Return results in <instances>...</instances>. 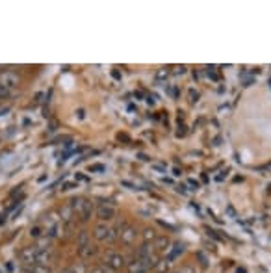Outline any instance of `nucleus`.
Segmentation results:
<instances>
[{"mask_svg": "<svg viewBox=\"0 0 271 273\" xmlns=\"http://www.w3.org/2000/svg\"><path fill=\"white\" fill-rule=\"evenodd\" d=\"M71 208L74 212V216H78L82 221L89 220V216H91V210H93V204L86 201V199H74L73 204H71Z\"/></svg>", "mask_w": 271, "mask_h": 273, "instance_id": "f257e3e1", "label": "nucleus"}, {"mask_svg": "<svg viewBox=\"0 0 271 273\" xmlns=\"http://www.w3.org/2000/svg\"><path fill=\"white\" fill-rule=\"evenodd\" d=\"M95 238L100 240V242H112V240L119 238V234H117V230L115 229L108 227L104 223H100V225H97L95 227Z\"/></svg>", "mask_w": 271, "mask_h": 273, "instance_id": "f03ea898", "label": "nucleus"}, {"mask_svg": "<svg viewBox=\"0 0 271 273\" xmlns=\"http://www.w3.org/2000/svg\"><path fill=\"white\" fill-rule=\"evenodd\" d=\"M104 262L110 270H121L124 266V256L121 253H115V251H108L104 256Z\"/></svg>", "mask_w": 271, "mask_h": 273, "instance_id": "7ed1b4c3", "label": "nucleus"}, {"mask_svg": "<svg viewBox=\"0 0 271 273\" xmlns=\"http://www.w3.org/2000/svg\"><path fill=\"white\" fill-rule=\"evenodd\" d=\"M19 256H21V260L26 266H35L37 264V247L35 246L25 247V249H21Z\"/></svg>", "mask_w": 271, "mask_h": 273, "instance_id": "20e7f679", "label": "nucleus"}, {"mask_svg": "<svg viewBox=\"0 0 271 273\" xmlns=\"http://www.w3.org/2000/svg\"><path fill=\"white\" fill-rule=\"evenodd\" d=\"M115 216V208L110 203H100L97 206V218L100 221H108Z\"/></svg>", "mask_w": 271, "mask_h": 273, "instance_id": "39448f33", "label": "nucleus"}, {"mask_svg": "<svg viewBox=\"0 0 271 273\" xmlns=\"http://www.w3.org/2000/svg\"><path fill=\"white\" fill-rule=\"evenodd\" d=\"M136 236H138V230H136V227H132V225H126L119 232V240H121L124 246H132L136 242Z\"/></svg>", "mask_w": 271, "mask_h": 273, "instance_id": "423d86ee", "label": "nucleus"}, {"mask_svg": "<svg viewBox=\"0 0 271 273\" xmlns=\"http://www.w3.org/2000/svg\"><path fill=\"white\" fill-rule=\"evenodd\" d=\"M17 82H19L17 74H13V73H4V74L0 76V86L6 88V89L17 86Z\"/></svg>", "mask_w": 271, "mask_h": 273, "instance_id": "0eeeda50", "label": "nucleus"}, {"mask_svg": "<svg viewBox=\"0 0 271 273\" xmlns=\"http://www.w3.org/2000/svg\"><path fill=\"white\" fill-rule=\"evenodd\" d=\"M169 240L166 238V236H160V238L154 240V244H152V249H154V253L156 251H167L169 249Z\"/></svg>", "mask_w": 271, "mask_h": 273, "instance_id": "6e6552de", "label": "nucleus"}, {"mask_svg": "<svg viewBox=\"0 0 271 273\" xmlns=\"http://www.w3.org/2000/svg\"><path fill=\"white\" fill-rule=\"evenodd\" d=\"M173 247H175V249H171V251L167 253V260H166V262H173L176 256L182 255V253H184V246H182V244H175Z\"/></svg>", "mask_w": 271, "mask_h": 273, "instance_id": "1a4fd4ad", "label": "nucleus"}, {"mask_svg": "<svg viewBox=\"0 0 271 273\" xmlns=\"http://www.w3.org/2000/svg\"><path fill=\"white\" fill-rule=\"evenodd\" d=\"M61 216V221H65V223H71V220H73V216H74V212H73V208L71 206H63L60 212Z\"/></svg>", "mask_w": 271, "mask_h": 273, "instance_id": "9d476101", "label": "nucleus"}, {"mask_svg": "<svg viewBox=\"0 0 271 273\" xmlns=\"http://www.w3.org/2000/svg\"><path fill=\"white\" fill-rule=\"evenodd\" d=\"M158 236H156V232H154V230L152 229H145L143 230V240H145V244H147V242H154V240H156Z\"/></svg>", "mask_w": 271, "mask_h": 273, "instance_id": "9b49d317", "label": "nucleus"}, {"mask_svg": "<svg viewBox=\"0 0 271 273\" xmlns=\"http://www.w3.org/2000/svg\"><path fill=\"white\" fill-rule=\"evenodd\" d=\"M32 273H50V268L43 264H35L32 266Z\"/></svg>", "mask_w": 271, "mask_h": 273, "instance_id": "f8f14e48", "label": "nucleus"}, {"mask_svg": "<svg viewBox=\"0 0 271 273\" xmlns=\"http://www.w3.org/2000/svg\"><path fill=\"white\" fill-rule=\"evenodd\" d=\"M91 273H110V268L108 266H97L91 270Z\"/></svg>", "mask_w": 271, "mask_h": 273, "instance_id": "ddd939ff", "label": "nucleus"}, {"mask_svg": "<svg viewBox=\"0 0 271 273\" xmlns=\"http://www.w3.org/2000/svg\"><path fill=\"white\" fill-rule=\"evenodd\" d=\"M176 273H197V272H195V268H193V266H184V268H180Z\"/></svg>", "mask_w": 271, "mask_h": 273, "instance_id": "4468645a", "label": "nucleus"}, {"mask_svg": "<svg viewBox=\"0 0 271 273\" xmlns=\"http://www.w3.org/2000/svg\"><path fill=\"white\" fill-rule=\"evenodd\" d=\"M30 234H32V236H35V238H37V236H39V234H41V232H39V229H34V230H32V232H30Z\"/></svg>", "mask_w": 271, "mask_h": 273, "instance_id": "2eb2a0df", "label": "nucleus"}, {"mask_svg": "<svg viewBox=\"0 0 271 273\" xmlns=\"http://www.w3.org/2000/svg\"><path fill=\"white\" fill-rule=\"evenodd\" d=\"M236 273H245V270H244V268H242V270H238Z\"/></svg>", "mask_w": 271, "mask_h": 273, "instance_id": "dca6fc26", "label": "nucleus"}, {"mask_svg": "<svg viewBox=\"0 0 271 273\" xmlns=\"http://www.w3.org/2000/svg\"><path fill=\"white\" fill-rule=\"evenodd\" d=\"M0 102H2V99H0Z\"/></svg>", "mask_w": 271, "mask_h": 273, "instance_id": "f3484780", "label": "nucleus"}]
</instances>
